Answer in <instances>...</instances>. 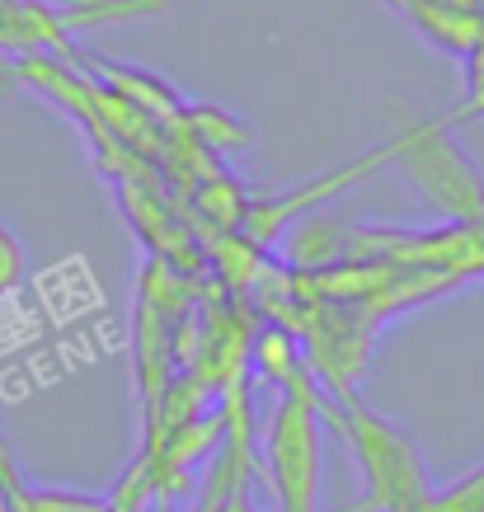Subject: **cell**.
Here are the masks:
<instances>
[{"instance_id":"6da1fadb","label":"cell","mask_w":484,"mask_h":512,"mask_svg":"<svg viewBox=\"0 0 484 512\" xmlns=\"http://www.w3.org/2000/svg\"><path fill=\"white\" fill-rule=\"evenodd\" d=\"M320 419H329L353 447L358 461L362 498L358 512H433V475L423 466L419 447L409 442L400 423L376 414L358 395L348 400H325Z\"/></svg>"},{"instance_id":"7a4b0ae2","label":"cell","mask_w":484,"mask_h":512,"mask_svg":"<svg viewBox=\"0 0 484 512\" xmlns=\"http://www.w3.org/2000/svg\"><path fill=\"white\" fill-rule=\"evenodd\" d=\"M325 395H282L264 423V475L282 512H320L325 442H320Z\"/></svg>"},{"instance_id":"3957f363","label":"cell","mask_w":484,"mask_h":512,"mask_svg":"<svg viewBox=\"0 0 484 512\" xmlns=\"http://www.w3.org/2000/svg\"><path fill=\"white\" fill-rule=\"evenodd\" d=\"M386 151H391V160H400L405 179L428 207H442L466 231L484 235V179L466 160V151L447 137V123L405 127Z\"/></svg>"},{"instance_id":"277c9868","label":"cell","mask_w":484,"mask_h":512,"mask_svg":"<svg viewBox=\"0 0 484 512\" xmlns=\"http://www.w3.org/2000/svg\"><path fill=\"white\" fill-rule=\"evenodd\" d=\"M433 512H484V461L447 484H433Z\"/></svg>"},{"instance_id":"5b68a950","label":"cell","mask_w":484,"mask_h":512,"mask_svg":"<svg viewBox=\"0 0 484 512\" xmlns=\"http://www.w3.org/2000/svg\"><path fill=\"white\" fill-rule=\"evenodd\" d=\"M10 512H109V503L99 498H80V494H57V489H33L24 484L10 498Z\"/></svg>"},{"instance_id":"8992f818","label":"cell","mask_w":484,"mask_h":512,"mask_svg":"<svg viewBox=\"0 0 484 512\" xmlns=\"http://www.w3.org/2000/svg\"><path fill=\"white\" fill-rule=\"evenodd\" d=\"M24 273H29L24 240H19L10 226H0V296H10L15 287H24Z\"/></svg>"},{"instance_id":"52a82bcc","label":"cell","mask_w":484,"mask_h":512,"mask_svg":"<svg viewBox=\"0 0 484 512\" xmlns=\"http://www.w3.org/2000/svg\"><path fill=\"white\" fill-rule=\"evenodd\" d=\"M0 489H5V498H15L19 489H24V475H19L15 447H10V437H5V428H0Z\"/></svg>"},{"instance_id":"ba28073f","label":"cell","mask_w":484,"mask_h":512,"mask_svg":"<svg viewBox=\"0 0 484 512\" xmlns=\"http://www.w3.org/2000/svg\"><path fill=\"white\" fill-rule=\"evenodd\" d=\"M0 512H10V498H5V489H0Z\"/></svg>"}]
</instances>
